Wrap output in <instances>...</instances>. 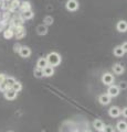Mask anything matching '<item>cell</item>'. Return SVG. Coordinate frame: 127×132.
Listing matches in <instances>:
<instances>
[{
	"mask_svg": "<svg viewBox=\"0 0 127 132\" xmlns=\"http://www.w3.org/2000/svg\"><path fill=\"white\" fill-rule=\"evenodd\" d=\"M19 54L21 57H29L31 55V50L27 46H21V48L19 51Z\"/></svg>",
	"mask_w": 127,
	"mask_h": 132,
	"instance_id": "8",
	"label": "cell"
},
{
	"mask_svg": "<svg viewBox=\"0 0 127 132\" xmlns=\"http://www.w3.org/2000/svg\"><path fill=\"white\" fill-rule=\"evenodd\" d=\"M47 60H48V64L53 66V67H54V66L60 65V63H61V56L58 54V53H55V52L50 53V54L48 55Z\"/></svg>",
	"mask_w": 127,
	"mask_h": 132,
	"instance_id": "1",
	"label": "cell"
},
{
	"mask_svg": "<svg viewBox=\"0 0 127 132\" xmlns=\"http://www.w3.org/2000/svg\"><path fill=\"white\" fill-rule=\"evenodd\" d=\"M126 132H127V128H126Z\"/></svg>",
	"mask_w": 127,
	"mask_h": 132,
	"instance_id": "36",
	"label": "cell"
},
{
	"mask_svg": "<svg viewBox=\"0 0 127 132\" xmlns=\"http://www.w3.org/2000/svg\"><path fill=\"white\" fill-rule=\"evenodd\" d=\"M124 54H125V51L123 50L122 46H116L115 48H114V55H115V56H117V57H122Z\"/></svg>",
	"mask_w": 127,
	"mask_h": 132,
	"instance_id": "14",
	"label": "cell"
},
{
	"mask_svg": "<svg viewBox=\"0 0 127 132\" xmlns=\"http://www.w3.org/2000/svg\"><path fill=\"white\" fill-rule=\"evenodd\" d=\"M47 28L46 27H43V26H40V27H38V33L40 35H42V34H46L47 33Z\"/></svg>",
	"mask_w": 127,
	"mask_h": 132,
	"instance_id": "24",
	"label": "cell"
},
{
	"mask_svg": "<svg viewBox=\"0 0 127 132\" xmlns=\"http://www.w3.org/2000/svg\"><path fill=\"white\" fill-rule=\"evenodd\" d=\"M49 64H48V60L47 59H40L39 61H38V63H36V67H40V68H44L46 66H48Z\"/></svg>",
	"mask_w": 127,
	"mask_h": 132,
	"instance_id": "15",
	"label": "cell"
},
{
	"mask_svg": "<svg viewBox=\"0 0 127 132\" xmlns=\"http://www.w3.org/2000/svg\"><path fill=\"white\" fill-rule=\"evenodd\" d=\"M0 5H1V3H0Z\"/></svg>",
	"mask_w": 127,
	"mask_h": 132,
	"instance_id": "38",
	"label": "cell"
},
{
	"mask_svg": "<svg viewBox=\"0 0 127 132\" xmlns=\"http://www.w3.org/2000/svg\"><path fill=\"white\" fill-rule=\"evenodd\" d=\"M122 132H126V131H122Z\"/></svg>",
	"mask_w": 127,
	"mask_h": 132,
	"instance_id": "35",
	"label": "cell"
},
{
	"mask_svg": "<svg viewBox=\"0 0 127 132\" xmlns=\"http://www.w3.org/2000/svg\"><path fill=\"white\" fill-rule=\"evenodd\" d=\"M114 131H115V130H114V127H112V126H105L102 132H114Z\"/></svg>",
	"mask_w": 127,
	"mask_h": 132,
	"instance_id": "25",
	"label": "cell"
},
{
	"mask_svg": "<svg viewBox=\"0 0 127 132\" xmlns=\"http://www.w3.org/2000/svg\"><path fill=\"white\" fill-rule=\"evenodd\" d=\"M117 30L119 32H126L127 31V22L126 21H119L117 23Z\"/></svg>",
	"mask_w": 127,
	"mask_h": 132,
	"instance_id": "13",
	"label": "cell"
},
{
	"mask_svg": "<svg viewBox=\"0 0 127 132\" xmlns=\"http://www.w3.org/2000/svg\"><path fill=\"white\" fill-rule=\"evenodd\" d=\"M118 94H119V87H117V86H112V85L108 87L107 95L110 98L112 97H117Z\"/></svg>",
	"mask_w": 127,
	"mask_h": 132,
	"instance_id": "3",
	"label": "cell"
},
{
	"mask_svg": "<svg viewBox=\"0 0 127 132\" xmlns=\"http://www.w3.org/2000/svg\"><path fill=\"white\" fill-rule=\"evenodd\" d=\"M33 12H32L31 10H27V11H23L22 12V19L24 20H29L31 18H33Z\"/></svg>",
	"mask_w": 127,
	"mask_h": 132,
	"instance_id": "16",
	"label": "cell"
},
{
	"mask_svg": "<svg viewBox=\"0 0 127 132\" xmlns=\"http://www.w3.org/2000/svg\"><path fill=\"white\" fill-rule=\"evenodd\" d=\"M12 89H13V90H16V92L18 93V92H20V90L22 89V85L20 84L19 81H16L14 84H13V86H12Z\"/></svg>",
	"mask_w": 127,
	"mask_h": 132,
	"instance_id": "22",
	"label": "cell"
},
{
	"mask_svg": "<svg viewBox=\"0 0 127 132\" xmlns=\"http://www.w3.org/2000/svg\"><path fill=\"white\" fill-rule=\"evenodd\" d=\"M10 132H12V131H10Z\"/></svg>",
	"mask_w": 127,
	"mask_h": 132,
	"instance_id": "37",
	"label": "cell"
},
{
	"mask_svg": "<svg viewBox=\"0 0 127 132\" xmlns=\"http://www.w3.org/2000/svg\"><path fill=\"white\" fill-rule=\"evenodd\" d=\"M18 8H20V1L19 0H13L10 5V9L11 10H17Z\"/></svg>",
	"mask_w": 127,
	"mask_h": 132,
	"instance_id": "20",
	"label": "cell"
},
{
	"mask_svg": "<svg viewBox=\"0 0 127 132\" xmlns=\"http://www.w3.org/2000/svg\"><path fill=\"white\" fill-rule=\"evenodd\" d=\"M20 48H21V46H20V45H16V46H14V51H20Z\"/></svg>",
	"mask_w": 127,
	"mask_h": 132,
	"instance_id": "33",
	"label": "cell"
},
{
	"mask_svg": "<svg viewBox=\"0 0 127 132\" xmlns=\"http://www.w3.org/2000/svg\"><path fill=\"white\" fill-rule=\"evenodd\" d=\"M85 132H92V131H89V130H86V131H85Z\"/></svg>",
	"mask_w": 127,
	"mask_h": 132,
	"instance_id": "34",
	"label": "cell"
},
{
	"mask_svg": "<svg viewBox=\"0 0 127 132\" xmlns=\"http://www.w3.org/2000/svg\"><path fill=\"white\" fill-rule=\"evenodd\" d=\"M3 95H5V98L8 99V100H13V99H16V97H17V92L13 90L12 88H9L3 93Z\"/></svg>",
	"mask_w": 127,
	"mask_h": 132,
	"instance_id": "2",
	"label": "cell"
},
{
	"mask_svg": "<svg viewBox=\"0 0 127 132\" xmlns=\"http://www.w3.org/2000/svg\"><path fill=\"white\" fill-rule=\"evenodd\" d=\"M98 101L101 102V105H108L109 102H110V97L108 96L107 94L101 95L100 98H98Z\"/></svg>",
	"mask_w": 127,
	"mask_h": 132,
	"instance_id": "9",
	"label": "cell"
},
{
	"mask_svg": "<svg viewBox=\"0 0 127 132\" xmlns=\"http://www.w3.org/2000/svg\"><path fill=\"white\" fill-rule=\"evenodd\" d=\"M53 74H54V67L51 65H48L43 68V76L46 77H51Z\"/></svg>",
	"mask_w": 127,
	"mask_h": 132,
	"instance_id": "6",
	"label": "cell"
},
{
	"mask_svg": "<svg viewBox=\"0 0 127 132\" xmlns=\"http://www.w3.org/2000/svg\"><path fill=\"white\" fill-rule=\"evenodd\" d=\"M5 82H6L8 89H9V88H12V86H13V84L16 82V79H14L13 77H7Z\"/></svg>",
	"mask_w": 127,
	"mask_h": 132,
	"instance_id": "18",
	"label": "cell"
},
{
	"mask_svg": "<svg viewBox=\"0 0 127 132\" xmlns=\"http://www.w3.org/2000/svg\"><path fill=\"white\" fill-rule=\"evenodd\" d=\"M34 76H35V77H38V78L43 77V68L36 67V68L34 69Z\"/></svg>",
	"mask_w": 127,
	"mask_h": 132,
	"instance_id": "21",
	"label": "cell"
},
{
	"mask_svg": "<svg viewBox=\"0 0 127 132\" xmlns=\"http://www.w3.org/2000/svg\"><path fill=\"white\" fill-rule=\"evenodd\" d=\"M116 128H117V130L119 131V132H122V131H126V128H127V123H126L125 121H119V122L117 123Z\"/></svg>",
	"mask_w": 127,
	"mask_h": 132,
	"instance_id": "17",
	"label": "cell"
},
{
	"mask_svg": "<svg viewBox=\"0 0 127 132\" xmlns=\"http://www.w3.org/2000/svg\"><path fill=\"white\" fill-rule=\"evenodd\" d=\"M93 126H94V128L97 130V131H103V129H104V123H103V121H101V120H95L93 122Z\"/></svg>",
	"mask_w": 127,
	"mask_h": 132,
	"instance_id": "12",
	"label": "cell"
},
{
	"mask_svg": "<svg viewBox=\"0 0 127 132\" xmlns=\"http://www.w3.org/2000/svg\"><path fill=\"white\" fill-rule=\"evenodd\" d=\"M3 36H5L6 39H10V38H12L13 36V31L12 30H6L5 32H3Z\"/></svg>",
	"mask_w": 127,
	"mask_h": 132,
	"instance_id": "23",
	"label": "cell"
},
{
	"mask_svg": "<svg viewBox=\"0 0 127 132\" xmlns=\"http://www.w3.org/2000/svg\"><path fill=\"white\" fill-rule=\"evenodd\" d=\"M119 88H122V89H126V88H127V84H126V82H121Z\"/></svg>",
	"mask_w": 127,
	"mask_h": 132,
	"instance_id": "30",
	"label": "cell"
},
{
	"mask_svg": "<svg viewBox=\"0 0 127 132\" xmlns=\"http://www.w3.org/2000/svg\"><path fill=\"white\" fill-rule=\"evenodd\" d=\"M79 8V2L76 0H69L66 2V9L70 11H75Z\"/></svg>",
	"mask_w": 127,
	"mask_h": 132,
	"instance_id": "5",
	"label": "cell"
},
{
	"mask_svg": "<svg viewBox=\"0 0 127 132\" xmlns=\"http://www.w3.org/2000/svg\"><path fill=\"white\" fill-rule=\"evenodd\" d=\"M20 9L22 10V12L27 11V10H31V6L28 1H23L22 3H20Z\"/></svg>",
	"mask_w": 127,
	"mask_h": 132,
	"instance_id": "19",
	"label": "cell"
},
{
	"mask_svg": "<svg viewBox=\"0 0 127 132\" xmlns=\"http://www.w3.org/2000/svg\"><path fill=\"white\" fill-rule=\"evenodd\" d=\"M6 78H7V76L5 75V74H0V84L5 82L6 81Z\"/></svg>",
	"mask_w": 127,
	"mask_h": 132,
	"instance_id": "28",
	"label": "cell"
},
{
	"mask_svg": "<svg viewBox=\"0 0 127 132\" xmlns=\"http://www.w3.org/2000/svg\"><path fill=\"white\" fill-rule=\"evenodd\" d=\"M12 24H13L16 28L20 27V26H21V20H20V19H13V23H12Z\"/></svg>",
	"mask_w": 127,
	"mask_h": 132,
	"instance_id": "26",
	"label": "cell"
},
{
	"mask_svg": "<svg viewBox=\"0 0 127 132\" xmlns=\"http://www.w3.org/2000/svg\"><path fill=\"white\" fill-rule=\"evenodd\" d=\"M24 35H26V31H24V29L21 26L16 28V38L17 39H22Z\"/></svg>",
	"mask_w": 127,
	"mask_h": 132,
	"instance_id": "10",
	"label": "cell"
},
{
	"mask_svg": "<svg viewBox=\"0 0 127 132\" xmlns=\"http://www.w3.org/2000/svg\"><path fill=\"white\" fill-rule=\"evenodd\" d=\"M113 71L115 74H117V75H121V74L124 73V66H123L122 64H115L113 66Z\"/></svg>",
	"mask_w": 127,
	"mask_h": 132,
	"instance_id": "11",
	"label": "cell"
},
{
	"mask_svg": "<svg viewBox=\"0 0 127 132\" xmlns=\"http://www.w3.org/2000/svg\"><path fill=\"white\" fill-rule=\"evenodd\" d=\"M52 22H53V19L50 18V16H47V18H46V23L47 24H51Z\"/></svg>",
	"mask_w": 127,
	"mask_h": 132,
	"instance_id": "29",
	"label": "cell"
},
{
	"mask_svg": "<svg viewBox=\"0 0 127 132\" xmlns=\"http://www.w3.org/2000/svg\"><path fill=\"white\" fill-rule=\"evenodd\" d=\"M108 113H109V116L112 118H117V117H119V114L122 113V111H121V109L118 108V107H112V108L109 109Z\"/></svg>",
	"mask_w": 127,
	"mask_h": 132,
	"instance_id": "7",
	"label": "cell"
},
{
	"mask_svg": "<svg viewBox=\"0 0 127 132\" xmlns=\"http://www.w3.org/2000/svg\"><path fill=\"white\" fill-rule=\"evenodd\" d=\"M122 113H123V116H124L125 118H127V107H126V108H124V109H123Z\"/></svg>",
	"mask_w": 127,
	"mask_h": 132,
	"instance_id": "32",
	"label": "cell"
},
{
	"mask_svg": "<svg viewBox=\"0 0 127 132\" xmlns=\"http://www.w3.org/2000/svg\"><path fill=\"white\" fill-rule=\"evenodd\" d=\"M121 46L123 47V50H124L125 52H127V42H124V43H123V44L121 45Z\"/></svg>",
	"mask_w": 127,
	"mask_h": 132,
	"instance_id": "31",
	"label": "cell"
},
{
	"mask_svg": "<svg viewBox=\"0 0 127 132\" xmlns=\"http://www.w3.org/2000/svg\"><path fill=\"white\" fill-rule=\"evenodd\" d=\"M102 81H103L105 85L110 86L113 84V81H114V76L112 75V74H109V73H106V74L103 75V77H102Z\"/></svg>",
	"mask_w": 127,
	"mask_h": 132,
	"instance_id": "4",
	"label": "cell"
},
{
	"mask_svg": "<svg viewBox=\"0 0 127 132\" xmlns=\"http://www.w3.org/2000/svg\"><path fill=\"white\" fill-rule=\"evenodd\" d=\"M8 89L7 87V85H6V82H2V84H0V92H2V93H5L6 90Z\"/></svg>",
	"mask_w": 127,
	"mask_h": 132,
	"instance_id": "27",
	"label": "cell"
}]
</instances>
